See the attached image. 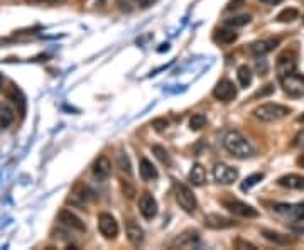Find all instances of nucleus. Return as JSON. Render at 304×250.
Masks as SVG:
<instances>
[{
    "instance_id": "obj_39",
    "label": "nucleus",
    "mask_w": 304,
    "mask_h": 250,
    "mask_svg": "<svg viewBox=\"0 0 304 250\" xmlns=\"http://www.w3.org/2000/svg\"><path fill=\"white\" fill-rule=\"evenodd\" d=\"M122 189H123V193L127 194V198H133V194H135V191H133V188L128 186L127 183H122Z\"/></svg>"
},
{
    "instance_id": "obj_23",
    "label": "nucleus",
    "mask_w": 304,
    "mask_h": 250,
    "mask_svg": "<svg viewBox=\"0 0 304 250\" xmlns=\"http://www.w3.org/2000/svg\"><path fill=\"white\" fill-rule=\"evenodd\" d=\"M238 38V34L235 32L233 29H228V27H225V29H218L215 32V41L220 44H232L235 43Z\"/></svg>"
},
{
    "instance_id": "obj_27",
    "label": "nucleus",
    "mask_w": 304,
    "mask_h": 250,
    "mask_svg": "<svg viewBox=\"0 0 304 250\" xmlns=\"http://www.w3.org/2000/svg\"><path fill=\"white\" fill-rule=\"evenodd\" d=\"M262 179H264V174H262V173H255V174L247 176L245 181H243V183H242V186H240V188H242V191H248V189L253 188L257 183L262 181Z\"/></svg>"
},
{
    "instance_id": "obj_1",
    "label": "nucleus",
    "mask_w": 304,
    "mask_h": 250,
    "mask_svg": "<svg viewBox=\"0 0 304 250\" xmlns=\"http://www.w3.org/2000/svg\"><path fill=\"white\" fill-rule=\"evenodd\" d=\"M223 147L232 156L238 157V159H247V157L253 156V149H252L250 142H248L238 131H230L225 134Z\"/></svg>"
},
{
    "instance_id": "obj_32",
    "label": "nucleus",
    "mask_w": 304,
    "mask_h": 250,
    "mask_svg": "<svg viewBox=\"0 0 304 250\" xmlns=\"http://www.w3.org/2000/svg\"><path fill=\"white\" fill-rule=\"evenodd\" d=\"M285 215H292V218H296V220H304V203L289 205V210Z\"/></svg>"
},
{
    "instance_id": "obj_43",
    "label": "nucleus",
    "mask_w": 304,
    "mask_h": 250,
    "mask_svg": "<svg viewBox=\"0 0 304 250\" xmlns=\"http://www.w3.org/2000/svg\"><path fill=\"white\" fill-rule=\"evenodd\" d=\"M297 163H299V166H301V168H304V154H301V157L297 159Z\"/></svg>"
},
{
    "instance_id": "obj_40",
    "label": "nucleus",
    "mask_w": 304,
    "mask_h": 250,
    "mask_svg": "<svg viewBox=\"0 0 304 250\" xmlns=\"http://www.w3.org/2000/svg\"><path fill=\"white\" fill-rule=\"evenodd\" d=\"M156 2H158V0H137V6H139L140 9H147Z\"/></svg>"
},
{
    "instance_id": "obj_45",
    "label": "nucleus",
    "mask_w": 304,
    "mask_h": 250,
    "mask_svg": "<svg viewBox=\"0 0 304 250\" xmlns=\"http://www.w3.org/2000/svg\"><path fill=\"white\" fill-rule=\"evenodd\" d=\"M2 83H4V76L0 75V86H2Z\"/></svg>"
},
{
    "instance_id": "obj_29",
    "label": "nucleus",
    "mask_w": 304,
    "mask_h": 250,
    "mask_svg": "<svg viewBox=\"0 0 304 250\" xmlns=\"http://www.w3.org/2000/svg\"><path fill=\"white\" fill-rule=\"evenodd\" d=\"M206 125V117L203 113H195L190 120V129L191 131H201Z\"/></svg>"
},
{
    "instance_id": "obj_13",
    "label": "nucleus",
    "mask_w": 304,
    "mask_h": 250,
    "mask_svg": "<svg viewBox=\"0 0 304 250\" xmlns=\"http://www.w3.org/2000/svg\"><path fill=\"white\" fill-rule=\"evenodd\" d=\"M279 43H280V39H277V38L262 39V41L253 43L250 46V51H252V54H255V56H264V54L270 53V51H274L275 48H277Z\"/></svg>"
},
{
    "instance_id": "obj_12",
    "label": "nucleus",
    "mask_w": 304,
    "mask_h": 250,
    "mask_svg": "<svg viewBox=\"0 0 304 250\" xmlns=\"http://www.w3.org/2000/svg\"><path fill=\"white\" fill-rule=\"evenodd\" d=\"M58 220H59V223H61L63 226H66V228H70V230H76V231H85L86 230V225L83 223V221L78 218L75 213L70 211V210H61V211H59Z\"/></svg>"
},
{
    "instance_id": "obj_2",
    "label": "nucleus",
    "mask_w": 304,
    "mask_h": 250,
    "mask_svg": "<svg viewBox=\"0 0 304 250\" xmlns=\"http://www.w3.org/2000/svg\"><path fill=\"white\" fill-rule=\"evenodd\" d=\"M291 110L287 108L285 105H279V103H264L259 105L255 110H253V117L260 122H277V120L287 117Z\"/></svg>"
},
{
    "instance_id": "obj_44",
    "label": "nucleus",
    "mask_w": 304,
    "mask_h": 250,
    "mask_svg": "<svg viewBox=\"0 0 304 250\" xmlns=\"http://www.w3.org/2000/svg\"><path fill=\"white\" fill-rule=\"evenodd\" d=\"M297 122H301V123H304V115H301V117L297 118Z\"/></svg>"
},
{
    "instance_id": "obj_8",
    "label": "nucleus",
    "mask_w": 304,
    "mask_h": 250,
    "mask_svg": "<svg viewBox=\"0 0 304 250\" xmlns=\"http://www.w3.org/2000/svg\"><path fill=\"white\" fill-rule=\"evenodd\" d=\"M296 64H297L296 54H294L292 51H284L282 54H279L277 61H275V71H277L279 78L296 71Z\"/></svg>"
},
{
    "instance_id": "obj_6",
    "label": "nucleus",
    "mask_w": 304,
    "mask_h": 250,
    "mask_svg": "<svg viewBox=\"0 0 304 250\" xmlns=\"http://www.w3.org/2000/svg\"><path fill=\"white\" fill-rule=\"evenodd\" d=\"M98 230L107 240H113L118 235V223L110 213H101L98 216Z\"/></svg>"
},
{
    "instance_id": "obj_37",
    "label": "nucleus",
    "mask_w": 304,
    "mask_h": 250,
    "mask_svg": "<svg viewBox=\"0 0 304 250\" xmlns=\"http://www.w3.org/2000/svg\"><path fill=\"white\" fill-rule=\"evenodd\" d=\"M235 245H237V248H250V250H255V245L248 243V242H242V240H237L235 242Z\"/></svg>"
},
{
    "instance_id": "obj_10",
    "label": "nucleus",
    "mask_w": 304,
    "mask_h": 250,
    "mask_svg": "<svg viewBox=\"0 0 304 250\" xmlns=\"http://www.w3.org/2000/svg\"><path fill=\"white\" fill-rule=\"evenodd\" d=\"M139 211L145 220H152L158 215V201L149 191L142 193L139 198Z\"/></svg>"
},
{
    "instance_id": "obj_24",
    "label": "nucleus",
    "mask_w": 304,
    "mask_h": 250,
    "mask_svg": "<svg viewBox=\"0 0 304 250\" xmlns=\"http://www.w3.org/2000/svg\"><path fill=\"white\" fill-rule=\"evenodd\" d=\"M262 235H264L265 240H269V242H274V243H277V245L291 243V238H289L287 235L277 233V231H272V230H262Z\"/></svg>"
},
{
    "instance_id": "obj_22",
    "label": "nucleus",
    "mask_w": 304,
    "mask_h": 250,
    "mask_svg": "<svg viewBox=\"0 0 304 250\" xmlns=\"http://www.w3.org/2000/svg\"><path fill=\"white\" fill-rule=\"evenodd\" d=\"M190 181L195 184V186H203V184L206 183V171H205V168H203L200 163H196L191 168V171H190Z\"/></svg>"
},
{
    "instance_id": "obj_21",
    "label": "nucleus",
    "mask_w": 304,
    "mask_h": 250,
    "mask_svg": "<svg viewBox=\"0 0 304 250\" xmlns=\"http://www.w3.org/2000/svg\"><path fill=\"white\" fill-rule=\"evenodd\" d=\"M14 118H16V113H14L12 106L6 101H0V127L7 129L14 122Z\"/></svg>"
},
{
    "instance_id": "obj_41",
    "label": "nucleus",
    "mask_w": 304,
    "mask_h": 250,
    "mask_svg": "<svg viewBox=\"0 0 304 250\" xmlns=\"http://www.w3.org/2000/svg\"><path fill=\"white\" fill-rule=\"evenodd\" d=\"M27 2H32V4H59L63 0H27Z\"/></svg>"
},
{
    "instance_id": "obj_38",
    "label": "nucleus",
    "mask_w": 304,
    "mask_h": 250,
    "mask_svg": "<svg viewBox=\"0 0 304 250\" xmlns=\"http://www.w3.org/2000/svg\"><path fill=\"white\" fill-rule=\"evenodd\" d=\"M243 6V0H232V2L228 4V11H235V9H240Z\"/></svg>"
},
{
    "instance_id": "obj_20",
    "label": "nucleus",
    "mask_w": 304,
    "mask_h": 250,
    "mask_svg": "<svg viewBox=\"0 0 304 250\" xmlns=\"http://www.w3.org/2000/svg\"><path fill=\"white\" fill-rule=\"evenodd\" d=\"M139 173H140V178L144 179V181H154V179L159 178L158 169H156V166L152 164L149 159H142L140 161Z\"/></svg>"
},
{
    "instance_id": "obj_14",
    "label": "nucleus",
    "mask_w": 304,
    "mask_h": 250,
    "mask_svg": "<svg viewBox=\"0 0 304 250\" xmlns=\"http://www.w3.org/2000/svg\"><path fill=\"white\" fill-rule=\"evenodd\" d=\"M93 174L98 181H105L112 174V163L105 156H100L93 164Z\"/></svg>"
},
{
    "instance_id": "obj_28",
    "label": "nucleus",
    "mask_w": 304,
    "mask_h": 250,
    "mask_svg": "<svg viewBox=\"0 0 304 250\" xmlns=\"http://www.w3.org/2000/svg\"><path fill=\"white\" fill-rule=\"evenodd\" d=\"M117 164H118V168H120V171L123 174L132 176V164H130V159H128L127 154H118Z\"/></svg>"
},
{
    "instance_id": "obj_19",
    "label": "nucleus",
    "mask_w": 304,
    "mask_h": 250,
    "mask_svg": "<svg viewBox=\"0 0 304 250\" xmlns=\"http://www.w3.org/2000/svg\"><path fill=\"white\" fill-rule=\"evenodd\" d=\"M7 96L14 101V105L19 108L21 117H24V115H26V96H24V93H22V91L16 85H12V88L9 90Z\"/></svg>"
},
{
    "instance_id": "obj_17",
    "label": "nucleus",
    "mask_w": 304,
    "mask_h": 250,
    "mask_svg": "<svg viewBox=\"0 0 304 250\" xmlns=\"http://www.w3.org/2000/svg\"><path fill=\"white\" fill-rule=\"evenodd\" d=\"M279 186L287 188V189H304V176L301 174H285L282 178H279Z\"/></svg>"
},
{
    "instance_id": "obj_34",
    "label": "nucleus",
    "mask_w": 304,
    "mask_h": 250,
    "mask_svg": "<svg viewBox=\"0 0 304 250\" xmlns=\"http://www.w3.org/2000/svg\"><path fill=\"white\" fill-rule=\"evenodd\" d=\"M168 125H169V122H168L166 118H156V120H152V127H154L158 132H163L164 129H168Z\"/></svg>"
},
{
    "instance_id": "obj_42",
    "label": "nucleus",
    "mask_w": 304,
    "mask_h": 250,
    "mask_svg": "<svg viewBox=\"0 0 304 250\" xmlns=\"http://www.w3.org/2000/svg\"><path fill=\"white\" fill-rule=\"evenodd\" d=\"M262 4H265V6H277V4H280L282 0H260Z\"/></svg>"
},
{
    "instance_id": "obj_3",
    "label": "nucleus",
    "mask_w": 304,
    "mask_h": 250,
    "mask_svg": "<svg viewBox=\"0 0 304 250\" xmlns=\"http://www.w3.org/2000/svg\"><path fill=\"white\" fill-rule=\"evenodd\" d=\"M174 196H176L178 205L183 208L186 213H195L198 208L196 196L184 183L174 181Z\"/></svg>"
},
{
    "instance_id": "obj_7",
    "label": "nucleus",
    "mask_w": 304,
    "mask_h": 250,
    "mask_svg": "<svg viewBox=\"0 0 304 250\" xmlns=\"http://www.w3.org/2000/svg\"><path fill=\"white\" fill-rule=\"evenodd\" d=\"M213 178H215V181L220 184H232L233 181H237L238 171L228 164L218 163V164H215V168H213Z\"/></svg>"
},
{
    "instance_id": "obj_33",
    "label": "nucleus",
    "mask_w": 304,
    "mask_h": 250,
    "mask_svg": "<svg viewBox=\"0 0 304 250\" xmlns=\"http://www.w3.org/2000/svg\"><path fill=\"white\" fill-rule=\"evenodd\" d=\"M117 4L123 12H130L133 6L137 4V0H117Z\"/></svg>"
},
{
    "instance_id": "obj_36",
    "label": "nucleus",
    "mask_w": 304,
    "mask_h": 250,
    "mask_svg": "<svg viewBox=\"0 0 304 250\" xmlns=\"http://www.w3.org/2000/svg\"><path fill=\"white\" fill-rule=\"evenodd\" d=\"M292 146L294 147H302L304 146V131H301L296 137L292 139Z\"/></svg>"
},
{
    "instance_id": "obj_18",
    "label": "nucleus",
    "mask_w": 304,
    "mask_h": 250,
    "mask_svg": "<svg viewBox=\"0 0 304 250\" xmlns=\"http://www.w3.org/2000/svg\"><path fill=\"white\" fill-rule=\"evenodd\" d=\"M88 194H86V188L78 184V186L73 189L71 194L68 196V203H71L73 206H78V208H83L85 206L86 200H88Z\"/></svg>"
},
{
    "instance_id": "obj_9",
    "label": "nucleus",
    "mask_w": 304,
    "mask_h": 250,
    "mask_svg": "<svg viewBox=\"0 0 304 250\" xmlns=\"http://www.w3.org/2000/svg\"><path fill=\"white\" fill-rule=\"evenodd\" d=\"M213 96L220 101H232L237 96V88H235V85L230 80L223 78L213 88Z\"/></svg>"
},
{
    "instance_id": "obj_15",
    "label": "nucleus",
    "mask_w": 304,
    "mask_h": 250,
    "mask_svg": "<svg viewBox=\"0 0 304 250\" xmlns=\"http://www.w3.org/2000/svg\"><path fill=\"white\" fill-rule=\"evenodd\" d=\"M127 238L133 247H140L144 243V230L140 228L139 223H135V220L127 221Z\"/></svg>"
},
{
    "instance_id": "obj_16",
    "label": "nucleus",
    "mask_w": 304,
    "mask_h": 250,
    "mask_svg": "<svg viewBox=\"0 0 304 250\" xmlns=\"http://www.w3.org/2000/svg\"><path fill=\"white\" fill-rule=\"evenodd\" d=\"M200 245V233L198 231H184L183 235L174 240V247L179 248H193Z\"/></svg>"
},
{
    "instance_id": "obj_30",
    "label": "nucleus",
    "mask_w": 304,
    "mask_h": 250,
    "mask_svg": "<svg viewBox=\"0 0 304 250\" xmlns=\"http://www.w3.org/2000/svg\"><path fill=\"white\" fill-rule=\"evenodd\" d=\"M152 152H154L156 157H158V159L163 164H171V157H169V152L166 151L163 146H152Z\"/></svg>"
},
{
    "instance_id": "obj_25",
    "label": "nucleus",
    "mask_w": 304,
    "mask_h": 250,
    "mask_svg": "<svg viewBox=\"0 0 304 250\" xmlns=\"http://www.w3.org/2000/svg\"><path fill=\"white\" fill-rule=\"evenodd\" d=\"M237 78H238V83H240L242 88H247L248 85L252 83V69L247 66V64H243L237 69Z\"/></svg>"
},
{
    "instance_id": "obj_11",
    "label": "nucleus",
    "mask_w": 304,
    "mask_h": 250,
    "mask_svg": "<svg viewBox=\"0 0 304 250\" xmlns=\"http://www.w3.org/2000/svg\"><path fill=\"white\" fill-rule=\"evenodd\" d=\"M203 223H205L206 228H211V230H225V228H232V226L237 225L232 218L222 216V215H218V213H211V215H206Z\"/></svg>"
},
{
    "instance_id": "obj_31",
    "label": "nucleus",
    "mask_w": 304,
    "mask_h": 250,
    "mask_svg": "<svg viewBox=\"0 0 304 250\" xmlns=\"http://www.w3.org/2000/svg\"><path fill=\"white\" fill-rule=\"evenodd\" d=\"M250 21H252L250 16H237V17H232V19H227V26H230V27H243V26H247Z\"/></svg>"
},
{
    "instance_id": "obj_26",
    "label": "nucleus",
    "mask_w": 304,
    "mask_h": 250,
    "mask_svg": "<svg viewBox=\"0 0 304 250\" xmlns=\"http://www.w3.org/2000/svg\"><path fill=\"white\" fill-rule=\"evenodd\" d=\"M297 17H299V12L296 11V9L287 7V9H284L282 12H279L277 21L279 22H292V21H296Z\"/></svg>"
},
{
    "instance_id": "obj_35",
    "label": "nucleus",
    "mask_w": 304,
    "mask_h": 250,
    "mask_svg": "<svg viewBox=\"0 0 304 250\" xmlns=\"http://www.w3.org/2000/svg\"><path fill=\"white\" fill-rule=\"evenodd\" d=\"M272 91H274V86H272V85H265L264 90H259L255 95H253V98H259V96L262 98V96H265V95H270Z\"/></svg>"
},
{
    "instance_id": "obj_4",
    "label": "nucleus",
    "mask_w": 304,
    "mask_h": 250,
    "mask_svg": "<svg viewBox=\"0 0 304 250\" xmlns=\"http://www.w3.org/2000/svg\"><path fill=\"white\" fill-rule=\"evenodd\" d=\"M280 85H282V90L292 98H299V96H304V76L299 75V73L292 71L285 76H280Z\"/></svg>"
},
{
    "instance_id": "obj_5",
    "label": "nucleus",
    "mask_w": 304,
    "mask_h": 250,
    "mask_svg": "<svg viewBox=\"0 0 304 250\" xmlns=\"http://www.w3.org/2000/svg\"><path fill=\"white\" fill-rule=\"evenodd\" d=\"M222 205L227 208L230 213L237 216H242V218H257L259 216V211L255 210L253 206L247 205L240 200H223Z\"/></svg>"
}]
</instances>
